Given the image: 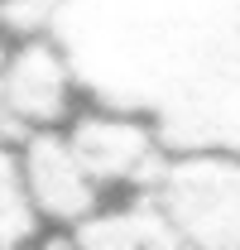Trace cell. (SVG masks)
Listing matches in <instances>:
<instances>
[{
  "mask_svg": "<svg viewBox=\"0 0 240 250\" xmlns=\"http://www.w3.org/2000/svg\"><path fill=\"white\" fill-rule=\"evenodd\" d=\"M87 106L130 111L173 154L240 159V5H53Z\"/></svg>",
  "mask_w": 240,
  "mask_h": 250,
  "instance_id": "1",
  "label": "cell"
},
{
  "mask_svg": "<svg viewBox=\"0 0 240 250\" xmlns=\"http://www.w3.org/2000/svg\"><path fill=\"white\" fill-rule=\"evenodd\" d=\"M149 202L182 250H240V159L173 154Z\"/></svg>",
  "mask_w": 240,
  "mask_h": 250,
  "instance_id": "2",
  "label": "cell"
},
{
  "mask_svg": "<svg viewBox=\"0 0 240 250\" xmlns=\"http://www.w3.org/2000/svg\"><path fill=\"white\" fill-rule=\"evenodd\" d=\"M77 111H82V87H77V72L62 53V43L53 39V29L34 34V39H10L5 67H0L5 135L15 130L24 140V135L67 130Z\"/></svg>",
  "mask_w": 240,
  "mask_h": 250,
  "instance_id": "3",
  "label": "cell"
},
{
  "mask_svg": "<svg viewBox=\"0 0 240 250\" xmlns=\"http://www.w3.org/2000/svg\"><path fill=\"white\" fill-rule=\"evenodd\" d=\"M62 135H67L72 154L82 159V168L91 173V183L101 188V197L116 192V202L149 197V188L159 183V173L168 164V149L154 135V125L130 111L82 106Z\"/></svg>",
  "mask_w": 240,
  "mask_h": 250,
  "instance_id": "4",
  "label": "cell"
},
{
  "mask_svg": "<svg viewBox=\"0 0 240 250\" xmlns=\"http://www.w3.org/2000/svg\"><path fill=\"white\" fill-rule=\"evenodd\" d=\"M15 154H20V178H24V192L34 202V217L43 226H62L72 236L82 221H91L106 207L101 188L91 183V173L82 168V159L72 154L62 130L24 135Z\"/></svg>",
  "mask_w": 240,
  "mask_h": 250,
  "instance_id": "5",
  "label": "cell"
},
{
  "mask_svg": "<svg viewBox=\"0 0 240 250\" xmlns=\"http://www.w3.org/2000/svg\"><path fill=\"white\" fill-rule=\"evenodd\" d=\"M67 246L72 250H182L149 197L106 202L91 221H82L67 236Z\"/></svg>",
  "mask_w": 240,
  "mask_h": 250,
  "instance_id": "6",
  "label": "cell"
},
{
  "mask_svg": "<svg viewBox=\"0 0 240 250\" xmlns=\"http://www.w3.org/2000/svg\"><path fill=\"white\" fill-rule=\"evenodd\" d=\"M43 241V221L34 217V202L20 178L15 145L0 140V250H34Z\"/></svg>",
  "mask_w": 240,
  "mask_h": 250,
  "instance_id": "7",
  "label": "cell"
},
{
  "mask_svg": "<svg viewBox=\"0 0 240 250\" xmlns=\"http://www.w3.org/2000/svg\"><path fill=\"white\" fill-rule=\"evenodd\" d=\"M34 250H72V246H67V241H39Z\"/></svg>",
  "mask_w": 240,
  "mask_h": 250,
  "instance_id": "8",
  "label": "cell"
},
{
  "mask_svg": "<svg viewBox=\"0 0 240 250\" xmlns=\"http://www.w3.org/2000/svg\"><path fill=\"white\" fill-rule=\"evenodd\" d=\"M5 48H10V39L0 34V67H5ZM0 135H5V116H0Z\"/></svg>",
  "mask_w": 240,
  "mask_h": 250,
  "instance_id": "9",
  "label": "cell"
}]
</instances>
